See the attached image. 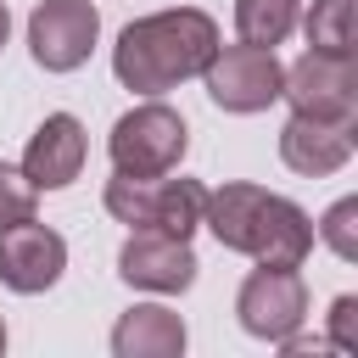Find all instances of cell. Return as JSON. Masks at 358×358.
I'll use <instances>...</instances> for the list:
<instances>
[{"instance_id": "cell-1", "label": "cell", "mask_w": 358, "mask_h": 358, "mask_svg": "<svg viewBox=\"0 0 358 358\" xmlns=\"http://www.w3.org/2000/svg\"><path fill=\"white\" fill-rule=\"evenodd\" d=\"M213 50H218V22L196 6H173V11L134 17L117 34L112 73L134 95H162V90H179L185 78H201Z\"/></svg>"}, {"instance_id": "cell-2", "label": "cell", "mask_w": 358, "mask_h": 358, "mask_svg": "<svg viewBox=\"0 0 358 358\" xmlns=\"http://www.w3.org/2000/svg\"><path fill=\"white\" fill-rule=\"evenodd\" d=\"M106 213L129 229H162V235H196L207 185L196 179H168V173H112L106 179Z\"/></svg>"}, {"instance_id": "cell-3", "label": "cell", "mask_w": 358, "mask_h": 358, "mask_svg": "<svg viewBox=\"0 0 358 358\" xmlns=\"http://www.w3.org/2000/svg\"><path fill=\"white\" fill-rule=\"evenodd\" d=\"M185 145H190L185 117L168 101H157V95H145L140 106H129L112 123V134H106L112 173H173L185 162Z\"/></svg>"}, {"instance_id": "cell-4", "label": "cell", "mask_w": 358, "mask_h": 358, "mask_svg": "<svg viewBox=\"0 0 358 358\" xmlns=\"http://www.w3.org/2000/svg\"><path fill=\"white\" fill-rule=\"evenodd\" d=\"M201 84L213 95L218 112H235V117H252V112H268L285 90V67L274 50L263 45H218L213 62L201 67Z\"/></svg>"}, {"instance_id": "cell-5", "label": "cell", "mask_w": 358, "mask_h": 358, "mask_svg": "<svg viewBox=\"0 0 358 358\" xmlns=\"http://www.w3.org/2000/svg\"><path fill=\"white\" fill-rule=\"evenodd\" d=\"M280 101H291V112H302V117L358 123V67H352V56L302 50V56L285 67Z\"/></svg>"}, {"instance_id": "cell-6", "label": "cell", "mask_w": 358, "mask_h": 358, "mask_svg": "<svg viewBox=\"0 0 358 358\" xmlns=\"http://www.w3.org/2000/svg\"><path fill=\"white\" fill-rule=\"evenodd\" d=\"M235 319H241L246 336L280 347V341H285L291 330H302V319H308V280H302L296 268H268V263H257V268L241 280V291H235Z\"/></svg>"}, {"instance_id": "cell-7", "label": "cell", "mask_w": 358, "mask_h": 358, "mask_svg": "<svg viewBox=\"0 0 358 358\" xmlns=\"http://www.w3.org/2000/svg\"><path fill=\"white\" fill-rule=\"evenodd\" d=\"M101 39L95 0H39L28 17V50L45 73H78Z\"/></svg>"}, {"instance_id": "cell-8", "label": "cell", "mask_w": 358, "mask_h": 358, "mask_svg": "<svg viewBox=\"0 0 358 358\" xmlns=\"http://www.w3.org/2000/svg\"><path fill=\"white\" fill-rule=\"evenodd\" d=\"M196 252L185 235H162V229H129V241L117 246V280L134 291H157V296H179L196 285Z\"/></svg>"}, {"instance_id": "cell-9", "label": "cell", "mask_w": 358, "mask_h": 358, "mask_svg": "<svg viewBox=\"0 0 358 358\" xmlns=\"http://www.w3.org/2000/svg\"><path fill=\"white\" fill-rule=\"evenodd\" d=\"M67 268V241L39 224V218H22V224H6L0 229V285L17 291V296H39L62 280Z\"/></svg>"}, {"instance_id": "cell-10", "label": "cell", "mask_w": 358, "mask_h": 358, "mask_svg": "<svg viewBox=\"0 0 358 358\" xmlns=\"http://www.w3.org/2000/svg\"><path fill=\"white\" fill-rule=\"evenodd\" d=\"M352 145H358V123H330V117L291 112L285 129H280V162L291 173H302V179L341 173L352 162Z\"/></svg>"}, {"instance_id": "cell-11", "label": "cell", "mask_w": 358, "mask_h": 358, "mask_svg": "<svg viewBox=\"0 0 358 358\" xmlns=\"http://www.w3.org/2000/svg\"><path fill=\"white\" fill-rule=\"evenodd\" d=\"M84 157H90V134L73 112H50L34 134H28V151H22V173L34 190H67L78 173H84Z\"/></svg>"}, {"instance_id": "cell-12", "label": "cell", "mask_w": 358, "mask_h": 358, "mask_svg": "<svg viewBox=\"0 0 358 358\" xmlns=\"http://www.w3.org/2000/svg\"><path fill=\"white\" fill-rule=\"evenodd\" d=\"M308 252H313V218H308L291 196H274V190H268L246 257H252V263H268V268H302Z\"/></svg>"}, {"instance_id": "cell-13", "label": "cell", "mask_w": 358, "mask_h": 358, "mask_svg": "<svg viewBox=\"0 0 358 358\" xmlns=\"http://www.w3.org/2000/svg\"><path fill=\"white\" fill-rule=\"evenodd\" d=\"M190 341L185 319L162 302H134L117 324H112V352L117 358H179Z\"/></svg>"}, {"instance_id": "cell-14", "label": "cell", "mask_w": 358, "mask_h": 358, "mask_svg": "<svg viewBox=\"0 0 358 358\" xmlns=\"http://www.w3.org/2000/svg\"><path fill=\"white\" fill-rule=\"evenodd\" d=\"M263 201L268 190L252 185V179H229L218 190H207V207H201V224L213 229V241L224 252H252V235H257V218H263Z\"/></svg>"}, {"instance_id": "cell-15", "label": "cell", "mask_w": 358, "mask_h": 358, "mask_svg": "<svg viewBox=\"0 0 358 358\" xmlns=\"http://www.w3.org/2000/svg\"><path fill=\"white\" fill-rule=\"evenodd\" d=\"M296 17H302V0H235V34L241 45H285L296 34Z\"/></svg>"}, {"instance_id": "cell-16", "label": "cell", "mask_w": 358, "mask_h": 358, "mask_svg": "<svg viewBox=\"0 0 358 358\" xmlns=\"http://www.w3.org/2000/svg\"><path fill=\"white\" fill-rule=\"evenodd\" d=\"M308 34V50H336L352 56V34H358V0H313L308 17H296Z\"/></svg>"}, {"instance_id": "cell-17", "label": "cell", "mask_w": 358, "mask_h": 358, "mask_svg": "<svg viewBox=\"0 0 358 358\" xmlns=\"http://www.w3.org/2000/svg\"><path fill=\"white\" fill-rule=\"evenodd\" d=\"M313 235H319L341 263H358V196H341V201L313 224Z\"/></svg>"}, {"instance_id": "cell-18", "label": "cell", "mask_w": 358, "mask_h": 358, "mask_svg": "<svg viewBox=\"0 0 358 358\" xmlns=\"http://www.w3.org/2000/svg\"><path fill=\"white\" fill-rule=\"evenodd\" d=\"M34 207H39V190L28 185V173L11 168V162H0V229L34 218Z\"/></svg>"}, {"instance_id": "cell-19", "label": "cell", "mask_w": 358, "mask_h": 358, "mask_svg": "<svg viewBox=\"0 0 358 358\" xmlns=\"http://www.w3.org/2000/svg\"><path fill=\"white\" fill-rule=\"evenodd\" d=\"M330 352H347L358 358V296H336L330 302Z\"/></svg>"}, {"instance_id": "cell-20", "label": "cell", "mask_w": 358, "mask_h": 358, "mask_svg": "<svg viewBox=\"0 0 358 358\" xmlns=\"http://www.w3.org/2000/svg\"><path fill=\"white\" fill-rule=\"evenodd\" d=\"M11 39V11H6V0H0V45Z\"/></svg>"}, {"instance_id": "cell-21", "label": "cell", "mask_w": 358, "mask_h": 358, "mask_svg": "<svg viewBox=\"0 0 358 358\" xmlns=\"http://www.w3.org/2000/svg\"><path fill=\"white\" fill-rule=\"evenodd\" d=\"M0 352H6V319H0Z\"/></svg>"}]
</instances>
